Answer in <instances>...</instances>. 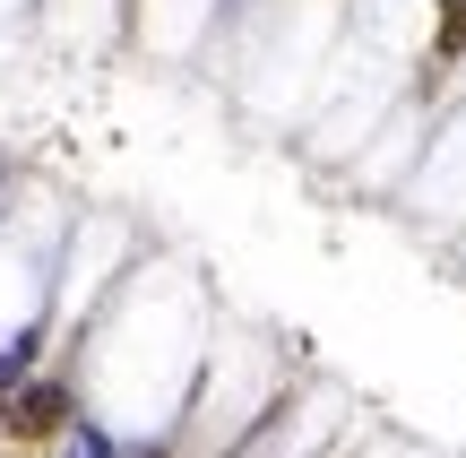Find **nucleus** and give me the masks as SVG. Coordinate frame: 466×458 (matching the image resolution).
<instances>
[{"instance_id":"obj_1","label":"nucleus","mask_w":466,"mask_h":458,"mask_svg":"<svg viewBox=\"0 0 466 458\" xmlns=\"http://www.w3.org/2000/svg\"><path fill=\"white\" fill-rule=\"evenodd\" d=\"M0 415H9V433L44 442V433H61V424H69V390H61V381H26V390H17Z\"/></svg>"},{"instance_id":"obj_2","label":"nucleus","mask_w":466,"mask_h":458,"mask_svg":"<svg viewBox=\"0 0 466 458\" xmlns=\"http://www.w3.org/2000/svg\"><path fill=\"white\" fill-rule=\"evenodd\" d=\"M69 458H113V442H104L96 424H69Z\"/></svg>"},{"instance_id":"obj_3","label":"nucleus","mask_w":466,"mask_h":458,"mask_svg":"<svg viewBox=\"0 0 466 458\" xmlns=\"http://www.w3.org/2000/svg\"><path fill=\"white\" fill-rule=\"evenodd\" d=\"M17 390H26V346H17V355H0V407H9Z\"/></svg>"},{"instance_id":"obj_4","label":"nucleus","mask_w":466,"mask_h":458,"mask_svg":"<svg viewBox=\"0 0 466 458\" xmlns=\"http://www.w3.org/2000/svg\"><path fill=\"white\" fill-rule=\"evenodd\" d=\"M138 458H165V450H138Z\"/></svg>"}]
</instances>
